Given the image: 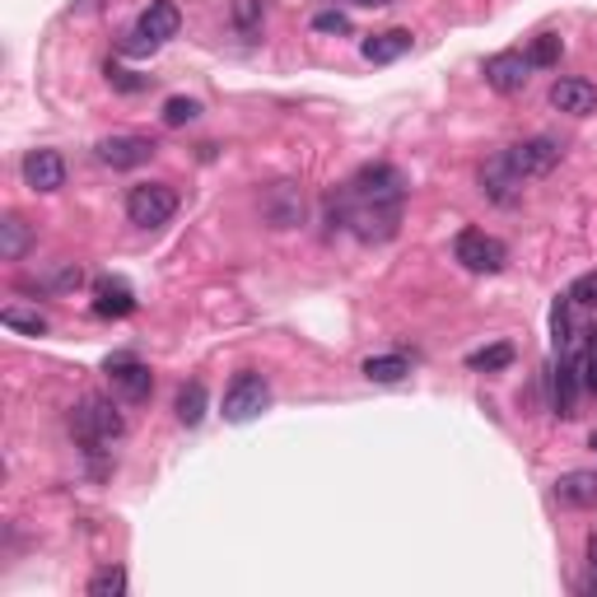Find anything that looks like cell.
I'll return each mask as SVG.
<instances>
[{"label": "cell", "instance_id": "22", "mask_svg": "<svg viewBox=\"0 0 597 597\" xmlns=\"http://www.w3.org/2000/svg\"><path fill=\"white\" fill-rule=\"evenodd\" d=\"M24 247H28V224L10 215V220L0 224V257H5V261H20Z\"/></svg>", "mask_w": 597, "mask_h": 597}, {"label": "cell", "instance_id": "26", "mask_svg": "<svg viewBox=\"0 0 597 597\" xmlns=\"http://www.w3.org/2000/svg\"><path fill=\"white\" fill-rule=\"evenodd\" d=\"M234 24L247 42L261 33V0H234Z\"/></svg>", "mask_w": 597, "mask_h": 597}, {"label": "cell", "instance_id": "31", "mask_svg": "<svg viewBox=\"0 0 597 597\" xmlns=\"http://www.w3.org/2000/svg\"><path fill=\"white\" fill-rule=\"evenodd\" d=\"M108 80L118 85L122 94H141V89H149V80H136L131 71H122V65H108Z\"/></svg>", "mask_w": 597, "mask_h": 597}, {"label": "cell", "instance_id": "1", "mask_svg": "<svg viewBox=\"0 0 597 597\" xmlns=\"http://www.w3.org/2000/svg\"><path fill=\"white\" fill-rule=\"evenodd\" d=\"M75 435L89 453H103L108 443H118L126 435V421L118 416V406L103 402V397H85L80 411H75Z\"/></svg>", "mask_w": 597, "mask_h": 597}, {"label": "cell", "instance_id": "12", "mask_svg": "<svg viewBox=\"0 0 597 597\" xmlns=\"http://www.w3.org/2000/svg\"><path fill=\"white\" fill-rule=\"evenodd\" d=\"M94 313L98 318H112V322L131 318V313H136V290H131L122 276H103L94 285Z\"/></svg>", "mask_w": 597, "mask_h": 597}, {"label": "cell", "instance_id": "16", "mask_svg": "<svg viewBox=\"0 0 597 597\" xmlns=\"http://www.w3.org/2000/svg\"><path fill=\"white\" fill-rule=\"evenodd\" d=\"M556 500L570 509H597V472H565L556 480Z\"/></svg>", "mask_w": 597, "mask_h": 597}, {"label": "cell", "instance_id": "5", "mask_svg": "<svg viewBox=\"0 0 597 597\" xmlns=\"http://www.w3.org/2000/svg\"><path fill=\"white\" fill-rule=\"evenodd\" d=\"M560 155H565V145L551 141V136H533V141H519L504 149V163L513 169V178L527 182V178H546L560 163Z\"/></svg>", "mask_w": 597, "mask_h": 597}, {"label": "cell", "instance_id": "21", "mask_svg": "<svg viewBox=\"0 0 597 597\" xmlns=\"http://www.w3.org/2000/svg\"><path fill=\"white\" fill-rule=\"evenodd\" d=\"M527 65L533 71H546V65H560V57H565V42L556 38V33H541V38H533V47H527Z\"/></svg>", "mask_w": 597, "mask_h": 597}, {"label": "cell", "instance_id": "33", "mask_svg": "<svg viewBox=\"0 0 597 597\" xmlns=\"http://www.w3.org/2000/svg\"><path fill=\"white\" fill-rule=\"evenodd\" d=\"M351 5H360V10H383V5H392V0H351Z\"/></svg>", "mask_w": 597, "mask_h": 597}, {"label": "cell", "instance_id": "27", "mask_svg": "<svg viewBox=\"0 0 597 597\" xmlns=\"http://www.w3.org/2000/svg\"><path fill=\"white\" fill-rule=\"evenodd\" d=\"M196 112H202L196 98H169V103H163V126H187Z\"/></svg>", "mask_w": 597, "mask_h": 597}, {"label": "cell", "instance_id": "10", "mask_svg": "<svg viewBox=\"0 0 597 597\" xmlns=\"http://www.w3.org/2000/svg\"><path fill=\"white\" fill-rule=\"evenodd\" d=\"M527 80H533V65H527L523 52H495L486 61V85L495 94H523Z\"/></svg>", "mask_w": 597, "mask_h": 597}, {"label": "cell", "instance_id": "4", "mask_svg": "<svg viewBox=\"0 0 597 597\" xmlns=\"http://www.w3.org/2000/svg\"><path fill=\"white\" fill-rule=\"evenodd\" d=\"M453 257L476 276H495V271H504L509 247L495 234H486V229H462V234L453 239Z\"/></svg>", "mask_w": 597, "mask_h": 597}, {"label": "cell", "instance_id": "23", "mask_svg": "<svg viewBox=\"0 0 597 597\" xmlns=\"http://www.w3.org/2000/svg\"><path fill=\"white\" fill-rule=\"evenodd\" d=\"M0 322H5L10 331H24V337H42V331H47V318H42V313H33V308H5V313H0Z\"/></svg>", "mask_w": 597, "mask_h": 597}, {"label": "cell", "instance_id": "11", "mask_svg": "<svg viewBox=\"0 0 597 597\" xmlns=\"http://www.w3.org/2000/svg\"><path fill=\"white\" fill-rule=\"evenodd\" d=\"M24 182L33 192H61L65 187V159L57 149H28L24 155Z\"/></svg>", "mask_w": 597, "mask_h": 597}, {"label": "cell", "instance_id": "6", "mask_svg": "<svg viewBox=\"0 0 597 597\" xmlns=\"http://www.w3.org/2000/svg\"><path fill=\"white\" fill-rule=\"evenodd\" d=\"M267 406H271V388H267V378L261 374H239L224 392V421H234V425L257 421Z\"/></svg>", "mask_w": 597, "mask_h": 597}, {"label": "cell", "instance_id": "7", "mask_svg": "<svg viewBox=\"0 0 597 597\" xmlns=\"http://www.w3.org/2000/svg\"><path fill=\"white\" fill-rule=\"evenodd\" d=\"M108 383L122 402H145V397L155 392V374H149V364L131 360V355H112L108 360Z\"/></svg>", "mask_w": 597, "mask_h": 597}, {"label": "cell", "instance_id": "8", "mask_svg": "<svg viewBox=\"0 0 597 597\" xmlns=\"http://www.w3.org/2000/svg\"><path fill=\"white\" fill-rule=\"evenodd\" d=\"M261 215H267L276 229H294L304 220V187H298V182H271L267 196H261Z\"/></svg>", "mask_w": 597, "mask_h": 597}, {"label": "cell", "instance_id": "25", "mask_svg": "<svg viewBox=\"0 0 597 597\" xmlns=\"http://www.w3.org/2000/svg\"><path fill=\"white\" fill-rule=\"evenodd\" d=\"M467 364H472V369H480V374H495V369H509V364H513V345H486V351H472L467 355Z\"/></svg>", "mask_w": 597, "mask_h": 597}, {"label": "cell", "instance_id": "17", "mask_svg": "<svg viewBox=\"0 0 597 597\" xmlns=\"http://www.w3.org/2000/svg\"><path fill=\"white\" fill-rule=\"evenodd\" d=\"M360 374L369 378V383H402L411 374V364H406V355H369Z\"/></svg>", "mask_w": 597, "mask_h": 597}, {"label": "cell", "instance_id": "24", "mask_svg": "<svg viewBox=\"0 0 597 597\" xmlns=\"http://www.w3.org/2000/svg\"><path fill=\"white\" fill-rule=\"evenodd\" d=\"M126 593V570L122 565H103L89 578V597H122Z\"/></svg>", "mask_w": 597, "mask_h": 597}, {"label": "cell", "instance_id": "28", "mask_svg": "<svg viewBox=\"0 0 597 597\" xmlns=\"http://www.w3.org/2000/svg\"><path fill=\"white\" fill-rule=\"evenodd\" d=\"M313 28L318 33H351V14L345 10H318L313 14Z\"/></svg>", "mask_w": 597, "mask_h": 597}, {"label": "cell", "instance_id": "14", "mask_svg": "<svg viewBox=\"0 0 597 597\" xmlns=\"http://www.w3.org/2000/svg\"><path fill=\"white\" fill-rule=\"evenodd\" d=\"M411 28H388V33H369V38L360 42V57L364 61H374V65H392V61H402L411 52Z\"/></svg>", "mask_w": 597, "mask_h": 597}, {"label": "cell", "instance_id": "32", "mask_svg": "<svg viewBox=\"0 0 597 597\" xmlns=\"http://www.w3.org/2000/svg\"><path fill=\"white\" fill-rule=\"evenodd\" d=\"M588 593H597V533L588 537Z\"/></svg>", "mask_w": 597, "mask_h": 597}, {"label": "cell", "instance_id": "13", "mask_svg": "<svg viewBox=\"0 0 597 597\" xmlns=\"http://www.w3.org/2000/svg\"><path fill=\"white\" fill-rule=\"evenodd\" d=\"M480 192L490 196V202H500V206H513L523 196V182L513 178V169L504 163V155H495L480 163Z\"/></svg>", "mask_w": 597, "mask_h": 597}, {"label": "cell", "instance_id": "29", "mask_svg": "<svg viewBox=\"0 0 597 597\" xmlns=\"http://www.w3.org/2000/svg\"><path fill=\"white\" fill-rule=\"evenodd\" d=\"M578 374H584V388L597 392V331H588V345H584V360H578Z\"/></svg>", "mask_w": 597, "mask_h": 597}, {"label": "cell", "instance_id": "2", "mask_svg": "<svg viewBox=\"0 0 597 597\" xmlns=\"http://www.w3.org/2000/svg\"><path fill=\"white\" fill-rule=\"evenodd\" d=\"M178 28H182V10L173 5V0H155L136 28H131V38H126V52L131 57H145V52H159L169 38H178Z\"/></svg>", "mask_w": 597, "mask_h": 597}, {"label": "cell", "instance_id": "9", "mask_svg": "<svg viewBox=\"0 0 597 597\" xmlns=\"http://www.w3.org/2000/svg\"><path fill=\"white\" fill-rule=\"evenodd\" d=\"M155 141L149 136H103L98 141V159L108 163V169H141V163L155 159Z\"/></svg>", "mask_w": 597, "mask_h": 597}, {"label": "cell", "instance_id": "30", "mask_svg": "<svg viewBox=\"0 0 597 597\" xmlns=\"http://www.w3.org/2000/svg\"><path fill=\"white\" fill-rule=\"evenodd\" d=\"M570 298H574V304H584V308H597V271L578 276L574 290H570Z\"/></svg>", "mask_w": 597, "mask_h": 597}, {"label": "cell", "instance_id": "19", "mask_svg": "<svg viewBox=\"0 0 597 597\" xmlns=\"http://www.w3.org/2000/svg\"><path fill=\"white\" fill-rule=\"evenodd\" d=\"M574 397H578V369L570 355H560L556 369V416H574Z\"/></svg>", "mask_w": 597, "mask_h": 597}, {"label": "cell", "instance_id": "34", "mask_svg": "<svg viewBox=\"0 0 597 597\" xmlns=\"http://www.w3.org/2000/svg\"><path fill=\"white\" fill-rule=\"evenodd\" d=\"M588 443H593V453H597V429H593V439H588Z\"/></svg>", "mask_w": 597, "mask_h": 597}, {"label": "cell", "instance_id": "3", "mask_svg": "<svg viewBox=\"0 0 597 597\" xmlns=\"http://www.w3.org/2000/svg\"><path fill=\"white\" fill-rule=\"evenodd\" d=\"M178 215V192L169 182H136V187L126 192V220L141 224V229H159L169 224Z\"/></svg>", "mask_w": 597, "mask_h": 597}, {"label": "cell", "instance_id": "20", "mask_svg": "<svg viewBox=\"0 0 597 597\" xmlns=\"http://www.w3.org/2000/svg\"><path fill=\"white\" fill-rule=\"evenodd\" d=\"M551 331H556V351L570 355L574 351V298L560 294L556 308H551Z\"/></svg>", "mask_w": 597, "mask_h": 597}, {"label": "cell", "instance_id": "18", "mask_svg": "<svg viewBox=\"0 0 597 597\" xmlns=\"http://www.w3.org/2000/svg\"><path fill=\"white\" fill-rule=\"evenodd\" d=\"M173 411H178L182 425H202L206 421V383H196V378H192V383H182Z\"/></svg>", "mask_w": 597, "mask_h": 597}, {"label": "cell", "instance_id": "15", "mask_svg": "<svg viewBox=\"0 0 597 597\" xmlns=\"http://www.w3.org/2000/svg\"><path fill=\"white\" fill-rule=\"evenodd\" d=\"M551 108L570 112V118H588V112H597V85H588V80H556Z\"/></svg>", "mask_w": 597, "mask_h": 597}]
</instances>
